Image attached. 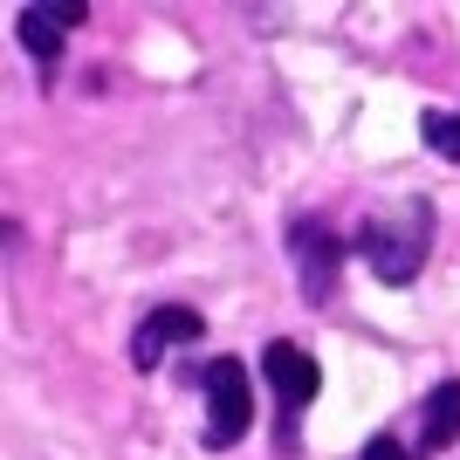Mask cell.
<instances>
[{"instance_id":"obj_1","label":"cell","mask_w":460,"mask_h":460,"mask_svg":"<svg viewBox=\"0 0 460 460\" xmlns=\"http://www.w3.org/2000/svg\"><path fill=\"white\" fill-rule=\"evenodd\" d=\"M426 248H433V207L426 199H399L392 213H371L350 234V254L378 275L385 288H405L426 269Z\"/></svg>"},{"instance_id":"obj_2","label":"cell","mask_w":460,"mask_h":460,"mask_svg":"<svg viewBox=\"0 0 460 460\" xmlns=\"http://www.w3.org/2000/svg\"><path fill=\"white\" fill-rule=\"evenodd\" d=\"M192 378H199V392H207V433H199V440H207L213 454L241 447V440H248V426H254V385H248V365H241V358H207Z\"/></svg>"},{"instance_id":"obj_3","label":"cell","mask_w":460,"mask_h":460,"mask_svg":"<svg viewBox=\"0 0 460 460\" xmlns=\"http://www.w3.org/2000/svg\"><path fill=\"white\" fill-rule=\"evenodd\" d=\"M261 378H269V392H275V440L296 447V426H303V412L316 405V392H323V365H316L303 344L275 337V344L261 350Z\"/></svg>"},{"instance_id":"obj_4","label":"cell","mask_w":460,"mask_h":460,"mask_svg":"<svg viewBox=\"0 0 460 460\" xmlns=\"http://www.w3.org/2000/svg\"><path fill=\"white\" fill-rule=\"evenodd\" d=\"M288 261H296V282H303L309 303H330V296H337V275H344V261H350V241L330 234L323 220H296V227H288Z\"/></svg>"},{"instance_id":"obj_5","label":"cell","mask_w":460,"mask_h":460,"mask_svg":"<svg viewBox=\"0 0 460 460\" xmlns=\"http://www.w3.org/2000/svg\"><path fill=\"white\" fill-rule=\"evenodd\" d=\"M199 337H207V316H199L192 303H158V309H145V323L131 330V365L158 371V365H165V350L199 344Z\"/></svg>"},{"instance_id":"obj_6","label":"cell","mask_w":460,"mask_h":460,"mask_svg":"<svg viewBox=\"0 0 460 460\" xmlns=\"http://www.w3.org/2000/svg\"><path fill=\"white\" fill-rule=\"evenodd\" d=\"M83 21H90V7H83V0L21 7V14H14V35H21V49H28L41 69H56V62H62V41H69V28H83Z\"/></svg>"},{"instance_id":"obj_7","label":"cell","mask_w":460,"mask_h":460,"mask_svg":"<svg viewBox=\"0 0 460 460\" xmlns=\"http://www.w3.org/2000/svg\"><path fill=\"white\" fill-rule=\"evenodd\" d=\"M454 440H460V378H440L420 399V447H412V460L447 454Z\"/></svg>"},{"instance_id":"obj_8","label":"cell","mask_w":460,"mask_h":460,"mask_svg":"<svg viewBox=\"0 0 460 460\" xmlns=\"http://www.w3.org/2000/svg\"><path fill=\"white\" fill-rule=\"evenodd\" d=\"M420 131H426V145H433V158L460 165V117H447V111H426V117H420Z\"/></svg>"},{"instance_id":"obj_9","label":"cell","mask_w":460,"mask_h":460,"mask_svg":"<svg viewBox=\"0 0 460 460\" xmlns=\"http://www.w3.org/2000/svg\"><path fill=\"white\" fill-rule=\"evenodd\" d=\"M358 460H412V447H405L399 433H371V440H365V454H358Z\"/></svg>"}]
</instances>
